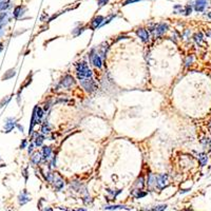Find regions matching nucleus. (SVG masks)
<instances>
[{
	"mask_svg": "<svg viewBox=\"0 0 211 211\" xmlns=\"http://www.w3.org/2000/svg\"><path fill=\"white\" fill-rule=\"evenodd\" d=\"M198 158L199 160V164H201L202 167H204L205 165H207L208 162V156L205 154V153H198Z\"/></svg>",
	"mask_w": 211,
	"mask_h": 211,
	"instance_id": "23",
	"label": "nucleus"
},
{
	"mask_svg": "<svg viewBox=\"0 0 211 211\" xmlns=\"http://www.w3.org/2000/svg\"><path fill=\"white\" fill-rule=\"evenodd\" d=\"M104 209H107V210H116V209L130 210V209H132V207L130 208L129 206H125V205H107L104 207Z\"/></svg>",
	"mask_w": 211,
	"mask_h": 211,
	"instance_id": "16",
	"label": "nucleus"
},
{
	"mask_svg": "<svg viewBox=\"0 0 211 211\" xmlns=\"http://www.w3.org/2000/svg\"><path fill=\"white\" fill-rule=\"evenodd\" d=\"M84 31V27H76V29L73 30V34H74V36H79Z\"/></svg>",
	"mask_w": 211,
	"mask_h": 211,
	"instance_id": "30",
	"label": "nucleus"
},
{
	"mask_svg": "<svg viewBox=\"0 0 211 211\" xmlns=\"http://www.w3.org/2000/svg\"><path fill=\"white\" fill-rule=\"evenodd\" d=\"M131 194L133 196H134L135 198H145V196L147 195V192L143 191L141 189H134L133 191L131 192Z\"/></svg>",
	"mask_w": 211,
	"mask_h": 211,
	"instance_id": "18",
	"label": "nucleus"
},
{
	"mask_svg": "<svg viewBox=\"0 0 211 211\" xmlns=\"http://www.w3.org/2000/svg\"><path fill=\"white\" fill-rule=\"evenodd\" d=\"M193 39L198 45H202V43H204V37L202 33H196L195 35L193 36Z\"/></svg>",
	"mask_w": 211,
	"mask_h": 211,
	"instance_id": "25",
	"label": "nucleus"
},
{
	"mask_svg": "<svg viewBox=\"0 0 211 211\" xmlns=\"http://www.w3.org/2000/svg\"><path fill=\"white\" fill-rule=\"evenodd\" d=\"M89 59H90V63H92L94 66H96V68L100 69L102 66V56H100L94 49L91 50L90 53H89Z\"/></svg>",
	"mask_w": 211,
	"mask_h": 211,
	"instance_id": "2",
	"label": "nucleus"
},
{
	"mask_svg": "<svg viewBox=\"0 0 211 211\" xmlns=\"http://www.w3.org/2000/svg\"><path fill=\"white\" fill-rule=\"evenodd\" d=\"M50 132H51V126H50V123L45 120V123H42V126H41V133H42L43 135H47V134H49Z\"/></svg>",
	"mask_w": 211,
	"mask_h": 211,
	"instance_id": "22",
	"label": "nucleus"
},
{
	"mask_svg": "<svg viewBox=\"0 0 211 211\" xmlns=\"http://www.w3.org/2000/svg\"><path fill=\"white\" fill-rule=\"evenodd\" d=\"M193 5L196 12H204L208 6V0H195Z\"/></svg>",
	"mask_w": 211,
	"mask_h": 211,
	"instance_id": "8",
	"label": "nucleus"
},
{
	"mask_svg": "<svg viewBox=\"0 0 211 211\" xmlns=\"http://www.w3.org/2000/svg\"><path fill=\"white\" fill-rule=\"evenodd\" d=\"M10 6L9 0H0V11H4Z\"/></svg>",
	"mask_w": 211,
	"mask_h": 211,
	"instance_id": "28",
	"label": "nucleus"
},
{
	"mask_svg": "<svg viewBox=\"0 0 211 211\" xmlns=\"http://www.w3.org/2000/svg\"><path fill=\"white\" fill-rule=\"evenodd\" d=\"M53 185H54V188L56 189V191H60L61 189L65 186V181L63 180L60 175H54V180H53Z\"/></svg>",
	"mask_w": 211,
	"mask_h": 211,
	"instance_id": "9",
	"label": "nucleus"
},
{
	"mask_svg": "<svg viewBox=\"0 0 211 211\" xmlns=\"http://www.w3.org/2000/svg\"><path fill=\"white\" fill-rule=\"evenodd\" d=\"M41 159H42V155H41V153L39 152L34 153V155L31 157V162L33 165H38L41 162Z\"/></svg>",
	"mask_w": 211,
	"mask_h": 211,
	"instance_id": "21",
	"label": "nucleus"
},
{
	"mask_svg": "<svg viewBox=\"0 0 211 211\" xmlns=\"http://www.w3.org/2000/svg\"><path fill=\"white\" fill-rule=\"evenodd\" d=\"M75 84V80H74V77L72 76V75H65V76L63 77V79L60 80V82H59V86L63 87V88H71L72 86H74Z\"/></svg>",
	"mask_w": 211,
	"mask_h": 211,
	"instance_id": "6",
	"label": "nucleus"
},
{
	"mask_svg": "<svg viewBox=\"0 0 211 211\" xmlns=\"http://www.w3.org/2000/svg\"><path fill=\"white\" fill-rule=\"evenodd\" d=\"M168 27H169L167 23H158V24H155V26L151 29V31L154 32V36L159 37V36L164 35V34L168 31Z\"/></svg>",
	"mask_w": 211,
	"mask_h": 211,
	"instance_id": "5",
	"label": "nucleus"
},
{
	"mask_svg": "<svg viewBox=\"0 0 211 211\" xmlns=\"http://www.w3.org/2000/svg\"><path fill=\"white\" fill-rule=\"evenodd\" d=\"M2 49H3V45H2V43H0V52L2 51Z\"/></svg>",
	"mask_w": 211,
	"mask_h": 211,
	"instance_id": "44",
	"label": "nucleus"
},
{
	"mask_svg": "<svg viewBox=\"0 0 211 211\" xmlns=\"http://www.w3.org/2000/svg\"><path fill=\"white\" fill-rule=\"evenodd\" d=\"M108 2H109V0H97L98 6H104L108 3Z\"/></svg>",
	"mask_w": 211,
	"mask_h": 211,
	"instance_id": "35",
	"label": "nucleus"
},
{
	"mask_svg": "<svg viewBox=\"0 0 211 211\" xmlns=\"http://www.w3.org/2000/svg\"><path fill=\"white\" fill-rule=\"evenodd\" d=\"M155 182H156V175L153 173H148V180H147V185L150 188L155 187Z\"/></svg>",
	"mask_w": 211,
	"mask_h": 211,
	"instance_id": "17",
	"label": "nucleus"
},
{
	"mask_svg": "<svg viewBox=\"0 0 211 211\" xmlns=\"http://www.w3.org/2000/svg\"><path fill=\"white\" fill-rule=\"evenodd\" d=\"M192 61H193V56H188L187 58H186V60H185V66H191L192 65Z\"/></svg>",
	"mask_w": 211,
	"mask_h": 211,
	"instance_id": "31",
	"label": "nucleus"
},
{
	"mask_svg": "<svg viewBox=\"0 0 211 211\" xmlns=\"http://www.w3.org/2000/svg\"><path fill=\"white\" fill-rule=\"evenodd\" d=\"M174 10H175V13H184V8H182V5H178V4L174 5Z\"/></svg>",
	"mask_w": 211,
	"mask_h": 211,
	"instance_id": "33",
	"label": "nucleus"
},
{
	"mask_svg": "<svg viewBox=\"0 0 211 211\" xmlns=\"http://www.w3.org/2000/svg\"><path fill=\"white\" fill-rule=\"evenodd\" d=\"M73 211H87L86 209H76V210H73Z\"/></svg>",
	"mask_w": 211,
	"mask_h": 211,
	"instance_id": "45",
	"label": "nucleus"
},
{
	"mask_svg": "<svg viewBox=\"0 0 211 211\" xmlns=\"http://www.w3.org/2000/svg\"><path fill=\"white\" fill-rule=\"evenodd\" d=\"M114 18H115V15H110L109 17L107 18V19H106V20H104V22H102V26H100V27H104V26H106V24H108V23H109L110 21H111L112 19H114Z\"/></svg>",
	"mask_w": 211,
	"mask_h": 211,
	"instance_id": "32",
	"label": "nucleus"
},
{
	"mask_svg": "<svg viewBox=\"0 0 211 211\" xmlns=\"http://www.w3.org/2000/svg\"><path fill=\"white\" fill-rule=\"evenodd\" d=\"M33 114H34V116H35V123H40L41 119L43 117V110L38 107V106H36L33 110Z\"/></svg>",
	"mask_w": 211,
	"mask_h": 211,
	"instance_id": "11",
	"label": "nucleus"
},
{
	"mask_svg": "<svg viewBox=\"0 0 211 211\" xmlns=\"http://www.w3.org/2000/svg\"><path fill=\"white\" fill-rule=\"evenodd\" d=\"M169 182H168V174L163 173L159 175H156V182H155V188H157L158 190H163L166 187H168Z\"/></svg>",
	"mask_w": 211,
	"mask_h": 211,
	"instance_id": "3",
	"label": "nucleus"
},
{
	"mask_svg": "<svg viewBox=\"0 0 211 211\" xmlns=\"http://www.w3.org/2000/svg\"><path fill=\"white\" fill-rule=\"evenodd\" d=\"M134 187L136 188V189H143V188L145 187V180H144L143 175L137 177V180L135 181V183H134Z\"/></svg>",
	"mask_w": 211,
	"mask_h": 211,
	"instance_id": "19",
	"label": "nucleus"
},
{
	"mask_svg": "<svg viewBox=\"0 0 211 211\" xmlns=\"http://www.w3.org/2000/svg\"><path fill=\"white\" fill-rule=\"evenodd\" d=\"M104 17L102 16H96L95 18L91 21V29L92 30H96L97 27H99L100 26H102V23L104 22Z\"/></svg>",
	"mask_w": 211,
	"mask_h": 211,
	"instance_id": "14",
	"label": "nucleus"
},
{
	"mask_svg": "<svg viewBox=\"0 0 211 211\" xmlns=\"http://www.w3.org/2000/svg\"><path fill=\"white\" fill-rule=\"evenodd\" d=\"M27 141H26V139H23L21 143V145H20V149H24L27 147Z\"/></svg>",
	"mask_w": 211,
	"mask_h": 211,
	"instance_id": "38",
	"label": "nucleus"
},
{
	"mask_svg": "<svg viewBox=\"0 0 211 211\" xmlns=\"http://www.w3.org/2000/svg\"><path fill=\"white\" fill-rule=\"evenodd\" d=\"M121 191H123V190H121V189H118L117 191H115V190H114V191H113V190H111V189H107V192H108V193H109V194H111V196H112V198H111V199H115L116 198H117L118 194H119V193H121Z\"/></svg>",
	"mask_w": 211,
	"mask_h": 211,
	"instance_id": "27",
	"label": "nucleus"
},
{
	"mask_svg": "<svg viewBox=\"0 0 211 211\" xmlns=\"http://www.w3.org/2000/svg\"><path fill=\"white\" fill-rule=\"evenodd\" d=\"M16 126H17V128L20 130V132H23V127H22L21 125H16Z\"/></svg>",
	"mask_w": 211,
	"mask_h": 211,
	"instance_id": "42",
	"label": "nucleus"
},
{
	"mask_svg": "<svg viewBox=\"0 0 211 211\" xmlns=\"http://www.w3.org/2000/svg\"><path fill=\"white\" fill-rule=\"evenodd\" d=\"M138 1H141V0H126L123 3V5H128V4H132L134 2H138Z\"/></svg>",
	"mask_w": 211,
	"mask_h": 211,
	"instance_id": "36",
	"label": "nucleus"
},
{
	"mask_svg": "<svg viewBox=\"0 0 211 211\" xmlns=\"http://www.w3.org/2000/svg\"><path fill=\"white\" fill-rule=\"evenodd\" d=\"M206 144L208 145V147H209V150L211 151V138L210 139H206Z\"/></svg>",
	"mask_w": 211,
	"mask_h": 211,
	"instance_id": "39",
	"label": "nucleus"
},
{
	"mask_svg": "<svg viewBox=\"0 0 211 211\" xmlns=\"http://www.w3.org/2000/svg\"><path fill=\"white\" fill-rule=\"evenodd\" d=\"M15 74H16L15 70H14V69H11V70H9L8 72H5V74L2 76V79H3V80H8V79L12 78L13 76H15Z\"/></svg>",
	"mask_w": 211,
	"mask_h": 211,
	"instance_id": "24",
	"label": "nucleus"
},
{
	"mask_svg": "<svg viewBox=\"0 0 211 211\" xmlns=\"http://www.w3.org/2000/svg\"><path fill=\"white\" fill-rule=\"evenodd\" d=\"M23 175H24V177H26V181H27V168H26L23 170Z\"/></svg>",
	"mask_w": 211,
	"mask_h": 211,
	"instance_id": "41",
	"label": "nucleus"
},
{
	"mask_svg": "<svg viewBox=\"0 0 211 211\" xmlns=\"http://www.w3.org/2000/svg\"><path fill=\"white\" fill-rule=\"evenodd\" d=\"M26 6L23 5H17L15 9H14V12H13V15L14 17L16 18V19H19L20 17H21L22 15H23L24 13H26Z\"/></svg>",
	"mask_w": 211,
	"mask_h": 211,
	"instance_id": "13",
	"label": "nucleus"
},
{
	"mask_svg": "<svg viewBox=\"0 0 211 211\" xmlns=\"http://www.w3.org/2000/svg\"><path fill=\"white\" fill-rule=\"evenodd\" d=\"M15 126H16V119L15 118H12V117L6 118L5 123H4V130H5L4 132H6V133L11 132L14 128H15Z\"/></svg>",
	"mask_w": 211,
	"mask_h": 211,
	"instance_id": "10",
	"label": "nucleus"
},
{
	"mask_svg": "<svg viewBox=\"0 0 211 211\" xmlns=\"http://www.w3.org/2000/svg\"><path fill=\"white\" fill-rule=\"evenodd\" d=\"M52 154V148L49 146H45L42 148V152H41V155H42V159L43 160H49L50 157H51Z\"/></svg>",
	"mask_w": 211,
	"mask_h": 211,
	"instance_id": "15",
	"label": "nucleus"
},
{
	"mask_svg": "<svg viewBox=\"0 0 211 211\" xmlns=\"http://www.w3.org/2000/svg\"><path fill=\"white\" fill-rule=\"evenodd\" d=\"M207 15H208V17H209V18H210V19H211V12H209V13H208V14H207Z\"/></svg>",
	"mask_w": 211,
	"mask_h": 211,
	"instance_id": "46",
	"label": "nucleus"
},
{
	"mask_svg": "<svg viewBox=\"0 0 211 211\" xmlns=\"http://www.w3.org/2000/svg\"><path fill=\"white\" fill-rule=\"evenodd\" d=\"M43 141H45V136H43V135L38 134V133H36V134H35V139H34V145H35L36 147L42 146Z\"/></svg>",
	"mask_w": 211,
	"mask_h": 211,
	"instance_id": "20",
	"label": "nucleus"
},
{
	"mask_svg": "<svg viewBox=\"0 0 211 211\" xmlns=\"http://www.w3.org/2000/svg\"><path fill=\"white\" fill-rule=\"evenodd\" d=\"M80 84L81 87L89 93H93L94 91L97 89V84L92 78H87L84 80H80Z\"/></svg>",
	"mask_w": 211,
	"mask_h": 211,
	"instance_id": "4",
	"label": "nucleus"
},
{
	"mask_svg": "<svg viewBox=\"0 0 211 211\" xmlns=\"http://www.w3.org/2000/svg\"><path fill=\"white\" fill-rule=\"evenodd\" d=\"M84 202L86 205H88V204L92 203V198H91L90 195H88V194H86V195L84 196Z\"/></svg>",
	"mask_w": 211,
	"mask_h": 211,
	"instance_id": "34",
	"label": "nucleus"
},
{
	"mask_svg": "<svg viewBox=\"0 0 211 211\" xmlns=\"http://www.w3.org/2000/svg\"><path fill=\"white\" fill-rule=\"evenodd\" d=\"M192 5H193V4L188 3L187 5H186L185 8H184V13H185V15H186V16L190 15V14L192 13Z\"/></svg>",
	"mask_w": 211,
	"mask_h": 211,
	"instance_id": "29",
	"label": "nucleus"
},
{
	"mask_svg": "<svg viewBox=\"0 0 211 211\" xmlns=\"http://www.w3.org/2000/svg\"><path fill=\"white\" fill-rule=\"evenodd\" d=\"M51 105H52V102H51V100H49V102L45 105V109H43V110H45V111H48V110L50 109V107H51Z\"/></svg>",
	"mask_w": 211,
	"mask_h": 211,
	"instance_id": "37",
	"label": "nucleus"
},
{
	"mask_svg": "<svg viewBox=\"0 0 211 211\" xmlns=\"http://www.w3.org/2000/svg\"><path fill=\"white\" fill-rule=\"evenodd\" d=\"M33 147H34V144H31L29 147V154H31L32 152H33Z\"/></svg>",
	"mask_w": 211,
	"mask_h": 211,
	"instance_id": "40",
	"label": "nucleus"
},
{
	"mask_svg": "<svg viewBox=\"0 0 211 211\" xmlns=\"http://www.w3.org/2000/svg\"><path fill=\"white\" fill-rule=\"evenodd\" d=\"M207 35L209 36V37H211V31H210V32H208V33H207Z\"/></svg>",
	"mask_w": 211,
	"mask_h": 211,
	"instance_id": "47",
	"label": "nucleus"
},
{
	"mask_svg": "<svg viewBox=\"0 0 211 211\" xmlns=\"http://www.w3.org/2000/svg\"><path fill=\"white\" fill-rule=\"evenodd\" d=\"M108 49H109L108 43H102V45H100V55H102V58H106V54H107V52H108Z\"/></svg>",
	"mask_w": 211,
	"mask_h": 211,
	"instance_id": "26",
	"label": "nucleus"
},
{
	"mask_svg": "<svg viewBox=\"0 0 211 211\" xmlns=\"http://www.w3.org/2000/svg\"><path fill=\"white\" fill-rule=\"evenodd\" d=\"M76 75L79 80H84L87 78H92L93 73L90 70L89 66L87 65V63L81 61V63H76Z\"/></svg>",
	"mask_w": 211,
	"mask_h": 211,
	"instance_id": "1",
	"label": "nucleus"
},
{
	"mask_svg": "<svg viewBox=\"0 0 211 211\" xmlns=\"http://www.w3.org/2000/svg\"><path fill=\"white\" fill-rule=\"evenodd\" d=\"M136 35L138 36L139 38L141 39V41L144 42H147L150 39V35H149V32L145 29H138L136 30Z\"/></svg>",
	"mask_w": 211,
	"mask_h": 211,
	"instance_id": "12",
	"label": "nucleus"
},
{
	"mask_svg": "<svg viewBox=\"0 0 211 211\" xmlns=\"http://www.w3.org/2000/svg\"><path fill=\"white\" fill-rule=\"evenodd\" d=\"M31 195H30V193L27 191V190H23L22 192H20L19 196H18V203H19V205L23 206L26 205L27 203H29L30 201H31Z\"/></svg>",
	"mask_w": 211,
	"mask_h": 211,
	"instance_id": "7",
	"label": "nucleus"
},
{
	"mask_svg": "<svg viewBox=\"0 0 211 211\" xmlns=\"http://www.w3.org/2000/svg\"><path fill=\"white\" fill-rule=\"evenodd\" d=\"M42 211H53V209H52L51 207H45Z\"/></svg>",
	"mask_w": 211,
	"mask_h": 211,
	"instance_id": "43",
	"label": "nucleus"
}]
</instances>
